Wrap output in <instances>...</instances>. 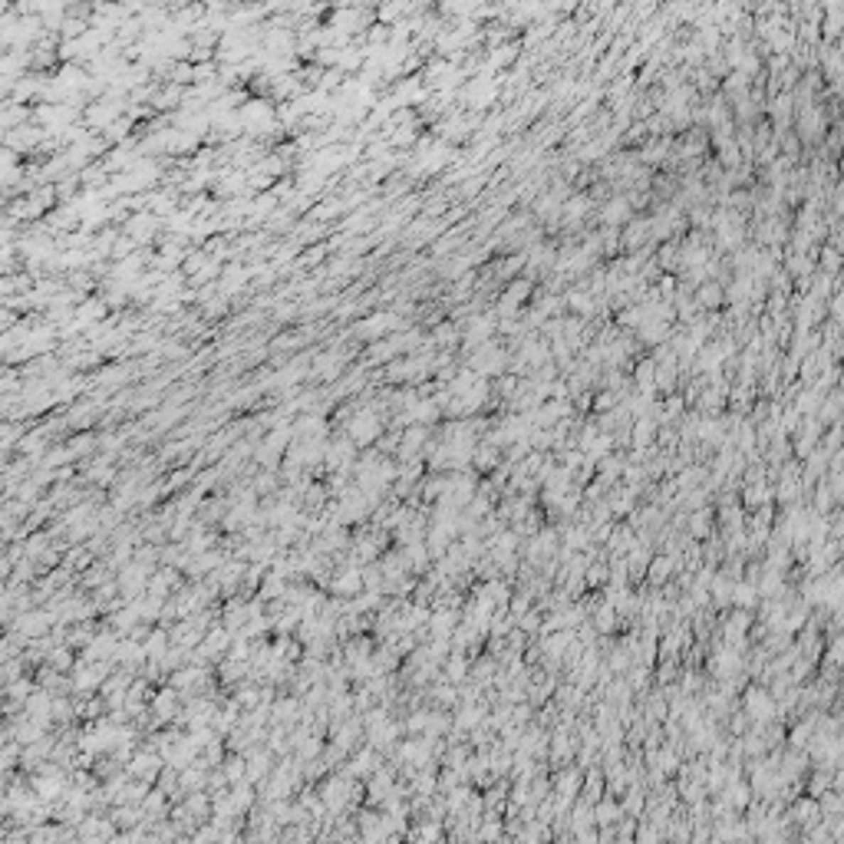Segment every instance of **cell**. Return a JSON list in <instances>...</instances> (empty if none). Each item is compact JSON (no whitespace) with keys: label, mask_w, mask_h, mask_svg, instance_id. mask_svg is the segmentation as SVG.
Returning a JSON list of instances; mask_svg holds the SVG:
<instances>
[{"label":"cell","mask_w":844,"mask_h":844,"mask_svg":"<svg viewBox=\"0 0 844 844\" xmlns=\"http://www.w3.org/2000/svg\"><path fill=\"white\" fill-rule=\"evenodd\" d=\"M392 327H400V320L392 317V314H380V317H373V320H363V324L356 327V333L360 336H380V333H386V330H392Z\"/></svg>","instance_id":"7a4b0ae2"},{"label":"cell","mask_w":844,"mask_h":844,"mask_svg":"<svg viewBox=\"0 0 844 844\" xmlns=\"http://www.w3.org/2000/svg\"><path fill=\"white\" fill-rule=\"evenodd\" d=\"M380 416L376 412H370V409H363V412H356L353 419H350V439L360 445L373 442V439L380 436Z\"/></svg>","instance_id":"6da1fadb"},{"label":"cell","mask_w":844,"mask_h":844,"mask_svg":"<svg viewBox=\"0 0 844 844\" xmlns=\"http://www.w3.org/2000/svg\"><path fill=\"white\" fill-rule=\"evenodd\" d=\"M340 366H343V356H340V353H324L317 360V376H324V380H333L336 373H340Z\"/></svg>","instance_id":"3957f363"}]
</instances>
